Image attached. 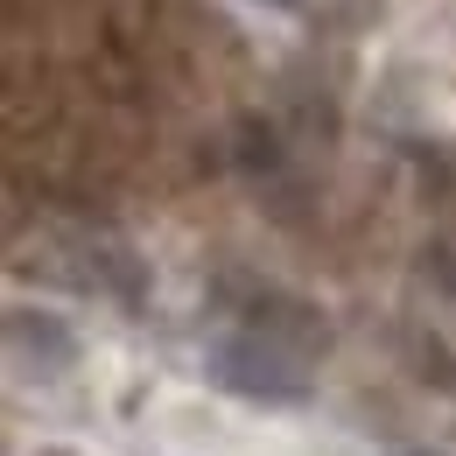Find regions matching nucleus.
Here are the masks:
<instances>
[{
  "instance_id": "nucleus-3",
  "label": "nucleus",
  "mask_w": 456,
  "mask_h": 456,
  "mask_svg": "<svg viewBox=\"0 0 456 456\" xmlns=\"http://www.w3.org/2000/svg\"><path fill=\"white\" fill-rule=\"evenodd\" d=\"M274 7H295V0H274Z\"/></svg>"
},
{
  "instance_id": "nucleus-1",
  "label": "nucleus",
  "mask_w": 456,
  "mask_h": 456,
  "mask_svg": "<svg viewBox=\"0 0 456 456\" xmlns=\"http://www.w3.org/2000/svg\"><path fill=\"white\" fill-rule=\"evenodd\" d=\"M211 379L225 394H246V400H302L309 394V365H295V351L267 344L260 330L253 338H218L211 344Z\"/></svg>"
},
{
  "instance_id": "nucleus-2",
  "label": "nucleus",
  "mask_w": 456,
  "mask_h": 456,
  "mask_svg": "<svg viewBox=\"0 0 456 456\" xmlns=\"http://www.w3.org/2000/svg\"><path fill=\"white\" fill-rule=\"evenodd\" d=\"M7 338H14V351H43V358H50V372L70 365V330L50 323V316H14V330H7Z\"/></svg>"
}]
</instances>
